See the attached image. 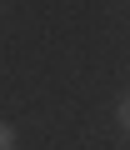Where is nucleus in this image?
<instances>
[{
    "instance_id": "obj_1",
    "label": "nucleus",
    "mask_w": 130,
    "mask_h": 150,
    "mask_svg": "<svg viewBox=\"0 0 130 150\" xmlns=\"http://www.w3.org/2000/svg\"><path fill=\"white\" fill-rule=\"evenodd\" d=\"M115 120H120V130L130 135V95H120V100H115Z\"/></svg>"
},
{
    "instance_id": "obj_2",
    "label": "nucleus",
    "mask_w": 130,
    "mask_h": 150,
    "mask_svg": "<svg viewBox=\"0 0 130 150\" xmlns=\"http://www.w3.org/2000/svg\"><path fill=\"white\" fill-rule=\"evenodd\" d=\"M0 150H15V125L0 120Z\"/></svg>"
}]
</instances>
